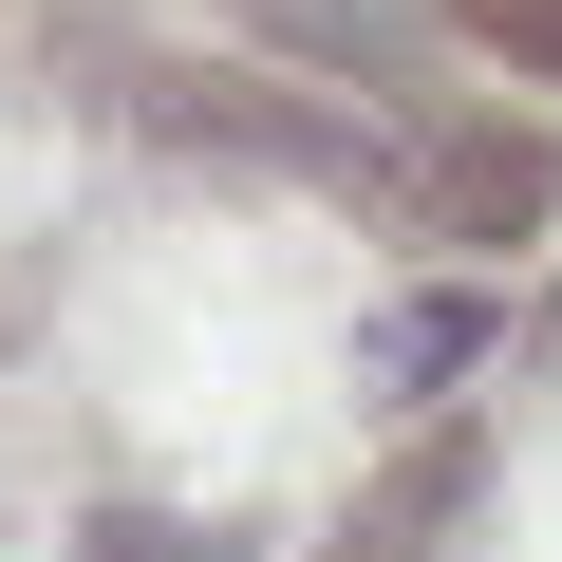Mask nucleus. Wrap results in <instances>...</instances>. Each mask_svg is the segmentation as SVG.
Segmentation results:
<instances>
[{
    "label": "nucleus",
    "mask_w": 562,
    "mask_h": 562,
    "mask_svg": "<svg viewBox=\"0 0 562 562\" xmlns=\"http://www.w3.org/2000/svg\"><path fill=\"white\" fill-rule=\"evenodd\" d=\"M487 506V431L450 413V431H413L375 487H357V525H338V562H450V525Z\"/></svg>",
    "instance_id": "7ed1b4c3"
},
{
    "label": "nucleus",
    "mask_w": 562,
    "mask_h": 562,
    "mask_svg": "<svg viewBox=\"0 0 562 562\" xmlns=\"http://www.w3.org/2000/svg\"><path fill=\"white\" fill-rule=\"evenodd\" d=\"M543 206H562L543 132H487V113H431V132H413V188H394L413 244H525Z\"/></svg>",
    "instance_id": "f257e3e1"
},
{
    "label": "nucleus",
    "mask_w": 562,
    "mask_h": 562,
    "mask_svg": "<svg viewBox=\"0 0 562 562\" xmlns=\"http://www.w3.org/2000/svg\"><path fill=\"white\" fill-rule=\"evenodd\" d=\"M76 562H244V543H225V525H150V506H113Z\"/></svg>",
    "instance_id": "423d86ee"
},
{
    "label": "nucleus",
    "mask_w": 562,
    "mask_h": 562,
    "mask_svg": "<svg viewBox=\"0 0 562 562\" xmlns=\"http://www.w3.org/2000/svg\"><path fill=\"white\" fill-rule=\"evenodd\" d=\"M506 357V301H487V281H394V301L357 319V394L375 413H431V394H469Z\"/></svg>",
    "instance_id": "f03ea898"
},
{
    "label": "nucleus",
    "mask_w": 562,
    "mask_h": 562,
    "mask_svg": "<svg viewBox=\"0 0 562 562\" xmlns=\"http://www.w3.org/2000/svg\"><path fill=\"white\" fill-rule=\"evenodd\" d=\"M450 38H469V57H506V76H543V94H562V0H450Z\"/></svg>",
    "instance_id": "39448f33"
},
{
    "label": "nucleus",
    "mask_w": 562,
    "mask_h": 562,
    "mask_svg": "<svg viewBox=\"0 0 562 562\" xmlns=\"http://www.w3.org/2000/svg\"><path fill=\"white\" fill-rule=\"evenodd\" d=\"M262 38L281 57H319V76H357V113H431V76H413V20H394V0H262Z\"/></svg>",
    "instance_id": "20e7f679"
}]
</instances>
